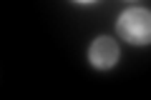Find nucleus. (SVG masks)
I'll use <instances>...</instances> for the list:
<instances>
[{
	"label": "nucleus",
	"mask_w": 151,
	"mask_h": 100,
	"mask_svg": "<svg viewBox=\"0 0 151 100\" xmlns=\"http://www.w3.org/2000/svg\"><path fill=\"white\" fill-rule=\"evenodd\" d=\"M76 3H81V5H88V3H96V0H76Z\"/></svg>",
	"instance_id": "7ed1b4c3"
},
{
	"label": "nucleus",
	"mask_w": 151,
	"mask_h": 100,
	"mask_svg": "<svg viewBox=\"0 0 151 100\" xmlns=\"http://www.w3.org/2000/svg\"><path fill=\"white\" fill-rule=\"evenodd\" d=\"M116 33L131 45H149L151 43V10L129 8L121 13L116 23Z\"/></svg>",
	"instance_id": "f257e3e1"
},
{
	"label": "nucleus",
	"mask_w": 151,
	"mask_h": 100,
	"mask_svg": "<svg viewBox=\"0 0 151 100\" xmlns=\"http://www.w3.org/2000/svg\"><path fill=\"white\" fill-rule=\"evenodd\" d=\"M119 58H121V50L116 45V40H111V38H96L91 43V48H88V60L98 70L113 68L119 63Z\"/></svg>",
	"instance_id": "f03ea898"
}]
</instances>
